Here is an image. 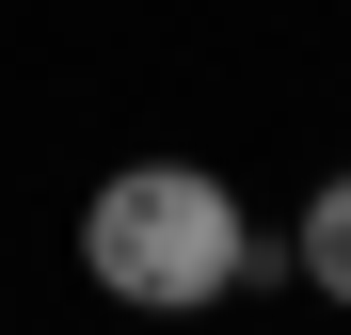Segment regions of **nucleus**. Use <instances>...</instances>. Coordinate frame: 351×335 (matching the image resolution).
I'll list each match as a JSON object with an SVG mask.
<instances>
[{
  "mask_svg": "<svg viewBox=\"0 0 351 335\" xmlns=\"http://www.w3.org/2000/svg\"><path fill=\"white\" fill-rule=\"evenodd\" d=\"M287 256H304V288H319V303H351V176L304 192V240H287Z\"/></svg>",
  "mask_w": 351,
  "mask_h": 335,
  "instance_id": "f03ea898",
  "label": "nucleus"
},
{
  "mask_svg": "<svg viewBox=\"0 0 351 335\" xmlns=\"http://www.w3.org/2000/svg\"><path fill=\"white\" fill-rule=\"evenodd\" d=\"M240 192L208 176V160H128L96 208H80V271L112 303H144V319H192V303H223L240 288Z\"/></svg>",
  "mask_w": 351,
  "mask_h": 335,
  "instance_id": "f257e3e1",
  "label": "nucleus"
}]
</instances>
